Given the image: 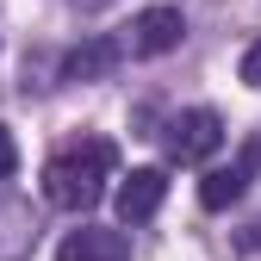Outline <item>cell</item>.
Wrapping results in <instances>:
<instances>
[{"label":"cell","mask_w":261,"mask_h":261,"mask_svg":"<svg viewBox=\"0 0 261 261\" xmlns=\"http://www.w3.org/2000/svg\"><path fill=\"white\" fill-rule=\"evenodd\" d=\"M112 143L106 137H81L75 149H62L50 155V168H44V199L62 205V212H93L106 199V174H112Z\"/></svg>","instance_id":"6da1fadb"},{"label":"cell","mask_w":261,"mask_h":261,"mask_svg":"<svg viewBox=\"0 0 261 261\" xmlns=\"http://www.w3.org/2000/svg\"><path fill=\"white\" fill-rule=\"evenodd\" d=\"M218 143H224V118L212 106H193V112H180V118L162 124L168 162H205V155H218Z\"/></svg>","instance_id":"7a4b0ae2"},{"label":"cell","mask_w":261,"mask_h":261,"mask_svg":"<svg viewBox=\"0 0 261 261\" xmlns=\"http://www.w3.org/2000/svg\"><path fill=\"white\" fill-rule=\"evenodd\" d=\"M180 38H187L180 7H143L137 19H130L124 50H130V56H168V50H180Z\"/></svg>","instance_id":"3957f363"},{"label":"cell","mask_w":261,"mask_h":261,"mask_svg":"<svg viewBox=\"0 0 261 261\" xmlns=\"http://www.w3.org/2000/svg\"><path fill=\"white\" fill-rule=\"evenodd\" d=\"M56 261H130V237L124 230H100V224H81L56 243Z\"/></svg>","instance_id":"277c9868"},{"label":"cell","mask_w":261,"mask_h":261,"mask_svg":"<svg viewBox=\"0 0 261 261\" xmlns=\"http://www.w3.org/2000/svg\"><path fill=\"white\" fill-rule=\"evenodd\" d=\"M162 199H168V174L162 168H130L124 187H118V218L124 224H143L162 212Z\"/></svg>","instance_id":"5b68a950"},{"label":"cell","mask_w":261,"mask_h":261,"mask_svg":"<svg viewBox=\"0 0 261 261\" xmlns=\"http://www.w3.org/2000/svg\"><path fill=\"white\" fill-rule=\"evenodd\" d=\"M124 62V38H87V44H75L69 56H62V81H106L112 69Z\"/></svg>","instance_id":"8992f818"},{"label":"cell","mask_w":261,"mask_h":261,"mask_svg":"<svg viewBox=\"0 0 261 261\" xmlns=\"http://www.w3.org/2000/svg\"><path fill=\"white\" fill-rule=\"evenodd\" d=\"M38 249V212L25 199H0V261H25Z\"/></svg>","instance_id":"52a82bcc"},{"label":"cell","mask_w":261,"mask_h":261,"mask_svg":"<svg viewBox=\"0 0 261 261\" xmlns=\"http://www.w3.org/2000/svg\"><path fill=\"white\" fill-rule=\"evenodd\" d=\"M243 187H249L243 162H230V168H212V174L199 180V205H205V212H224V205H237V199H243Z\"/></svg>","instance_id":"ba28073f"},{"label":"cell","mask_w":261,"mask_h":261,"mask_svg":"<svg viewBox=\"0 0 261 261\" xmlns=\"http://www.w3.org/2000/svg\"><path fill=\"white\" fill-rule=\"evenodd\" d=\"M13 168H19V143H13V130L0 124V180H7Z\"/></svg>","instance_id":"9c48e42d"},{"label":"cell","mask_w":261,"mask_h":261,"mask_svg":"<svg viewBox=\"0 0 261 261\" xmlns=\"http://www.w3.org/2000/svg\"><path fill=\"white\" fill-rule=\"evenodd\" d=\"M243 174H249V180H255V174H261V130H255V137H249V143H243Z\"/></svg>","instance_id":"30bf717a"},{"label":"cell","mask_w":261,"mask_h":261,"mask_svg":"<svg viewBox=\"0 0 261 261\" xmlns=\"http://www.w3.org/2000/svg\"><path fill=\"white\" fill-rule=\"evenodd\" d=\"M243 81H249V87H261V44H249V50H243Z\"/></svg>","instance_id":"8fae6325"},{"label":"cell","mask_w":261,"mask_h":261,"mask_svg":"<svg viewBox=\"0 0 261 261\" xmlns=\"http://www.w3.org/2000/svg\"><path fill=\"white\" fill-rule=\"evenodd\" d=\"M237 249H243V255H249V249H261V218H255V224H249V230L237 237Z\"/></svg>","instance_id":"7c38bea8"}]
</instances>
